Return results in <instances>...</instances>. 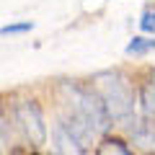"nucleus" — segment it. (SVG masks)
I'll return each instance as SVG.
<instances>
[{
    "mask_svg": "<svg viewBox=\"0 0 155 155\" xmlns=\"http://www.w3.org/2000/svg\"><path fill=\"white\" fill-rule=\"evenodd\" d=\"M140 28L145 34H155V11H145L140 16Z\"/></svg>",
    "mask_w": 155,
    "mask_h": 155,
    "instance_id": "obj_10",
    "label": "nucleus"
},
{
    "mask_svg": "<svg viewBox=\"0 0 155 155\" xmlns=\"http://www.w3.org/2000/svg\"><path fill=\"white\" fill-rule=\"evenodd\" d=\"M140 106H142V119L155 124V91H150L147 85L140 88Z\"/></svg>",
    "mask_w": 155,
    "mask_h": 155,
    "instance_id": "obj_6",
    "label": "nucleus"
},
{
    "mask_svg": "<svg viewBox=\"0 0 155 155\" xmlns=\"http://www.w3.org/2000/svg\"><path fill=\"white\" fill-rule=\"evenodd\" d=\"M129 134H132V142L137 145L140 150H145V153H155V124L153 122L142 119L137 127H132Z\"/></svg>",
    "mask_w": 155,
    "mask_h": 155,
    "instance_id": "obj_5",
    "label": "nucleus"
},
{
    "mask_svg": "<svg viewBox=\"0 0 155 155\" xmlns=\"http://www.w3.org/2000/svg\"><path fill=\"white\" fill-rule=\"evenodd\" d=\"M60 88H62V96H65V104L70 106V111L78 114L80 119H85L98 134L111 127L114 119L109 116L101 96L96 93L93 88H85V85H80V83H70V80H65Z\"/></svg>",
    "mask_w": 155,
    "mask_h": 155,
    "instance_id": "obj_2",
    "label": "nucleus"
},
{
    "mask_svg": "<svg viewBox=\"0 0 155 155\" xmlns=\"http://www.w3.org/2000/svg\"><path fill=\"white\" fill-rule=\"evenodd\" d=\"M13 114H16V122L21 124L26 140L31 142V147H41L47 142V124H44V114L36 106V101H18Z\"/></svg>",
    "mask_w": 155,
    "mask_h": 155,
    "instance_id": "obj_3",
    "label": "nucleus"
},
{
    "mask_svg": "<svg viewBox=\"0 0 155 155\" xmlns=\"http://www.w3.org/2000/svg\"><path fill=\"white\" fill-rule=\"evenodd\" d=\"M34 28V21H21V23H11V26H3V36H11V34H26Z\"/></svg>",
    "mask_w": 155,
    "mask_h": 155,
    "instance_id": "obj_9",
    "label": "nucleus"
},
{
    "mask_svg": "<svg viewBox=\"0 0 155 155\" xmlns=\"http://www.w3.org/2000/svg\"><path fill=\"white\" fill-rule=\"evenodd\" d=\"M127 54H134V57H142L147 52H155V39H147V36H134L132 41L127 44Z\"/></svg>",
    "mask_w": 155,
    "mask_h": 155,
    "instance_id": "obj_8",
    "label": "nucleus"
},
{
    "mask_svg": "<svg viewBox=\"0 0 155 155\" xmlns=\"http://www.w3.org/2000/svg\"><path fill=\"white\" fill-rule=\"evenodd\" d=\"M52 137H54V145H57V155H85L83 145L78 142V140L72 137L62 124H54Z\"/></svg>",
    "mask_w": 155,
    "mask_h": 155,
    "instance_id": "obj_4",
    "label": "nucleus"
},
{
    "mask_svg": "<svg viewBox=\"0 0 155 155\" xmlns=\"http://www.w3.org/2000/svg\"><path fill=\"white\" fill-rule=\"evenodd\" d=\"M98 155H134L132 150H129V145L127 142H122V140H111V137H106L104 142L98 145Z\"/></svg>",
    "mask_w": 155,
    "mask_h": 155,
    "instance_id": "obj_7",
    "label": "nucleus"
},
{
    "mask_svg": "<svg viewBox=\"0 0 155 155\" xmlns=\"http://www.w3.org/2000/svg\"><path fill=\"white\" fill-rule=\"evenodd\" d=\"M93 91L101 96L106 111L116 122H129L134 116V91L119 70H101L93 75Z\"/></svg>",
    "mask_w": 155,
    "mask_h": 155,
    "instance_id": "obj_1",
    "label": "nucleus"
}]
</instances>
